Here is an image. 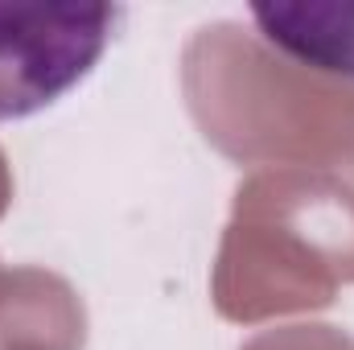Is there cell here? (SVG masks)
<instances>
[{
	"label": "cell",
	"instance_id": "1",
	"mask_svg": "<svg viewBox=\"0 0 354 350\" xmlns=\"http://www.w3.org/2000/svg\"><path fill=\"white\" fill-rule=\"evenodd\" d=\"M124 21L120 4H0V124L87 83Z\"/></svg>",
	"mask_w": 354,
	"mask_h": 350
},
{
	"label": "cell",
	"instance_id": "2",
	"mask_svg": "<svg viewBox=\"0 0 354 350\" xmlns=\"http://www.w3.org/2000/svg\"><path fill=\"white\" fill-rule=\"evenodd\" d=\"M252 21L268 46L280 50L284 58L317 75L354 79V4H252Z\"/></svg>",
	"mask_w": 354,
	"mask_h": 350
}]
</instances>
